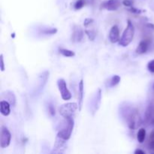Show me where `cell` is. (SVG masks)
Instances as JSON below:
<instances>
[{
	"label": "cell",
	"mask_w": 154,
	"mask_h": 154,
	"mask_svg": "<svg viewBox=\"0 0 154 154\" xmlns=\"http://www.w3.org/2000/svg\"><path fill=\"white\" fill-rule=\"evenodd\" d=\"M123 117L126 120L127 125L130 129H135L138 120H139V117L138 115V111L134 108L129 106H125L122 110Z\"/></svg>",
	"instance_id": "6da1fadb"
},
{
	"label": "cell",
	"mask_w": 154,
	"mask_h": 154,
	"mask_svg": "<svg viewBox=\"0 0 154 154\" xmlns=\"http://www.w3.org/2000/svg\"><path fill=\"white\" fill-rule=\"evenodd\" d=\"M135 35V27L130 20H128L127 26L125 29L121 38L119 41V45L122 47H127L132 42Z\"/></svg>",
	"instance_id": "7a4b0ae2"
},
{
	"label": "cell",
	"mask_w": 154,
	"mask_h": 154,
	"mask_svg": "<svg viewBox=\"0 0 154 154\" xmlns=\"http://www.w3.org/2000/svg\"><path fill=\"white\" fill-rule=\"evenodd\" d=\"M63 123H64V125L63 126V127L58 131L57 136L68 141L71 138V135L73 132L74 126H75V120H74V118L65 119V121L63 122Z\"/></svg>",
	"instance_id": "3957f363"
},
{
	"label": "cell",
	"mask_w": 154,
	"mask_h": 154,
	"mask_svg": "<svg viewBox=\"0 0 154 154\" xmlns=\"http://www.w3.org/2000/svg\"><path fill=\"white\" fill-rule=\"evenodd\" d=\"M78 109V104L75 102H69L62 105L59 108V113L64 119L74 118Z\"/></svg>",
	"instance_id": "277c9868"
},
{
	"label": "cell",
	"mask_w": 154,
	"mask_h": 154,
	"mask_svg": "<svg viewBox=\"0 0 154 154\" xmlns=\"http://www.w3.org/2000/svg\"><path fill=\"white\" fill-rule=\"evenodd\" d=\"M101 102H102V90L101 89H98L97 91L93 95V98L90 100V111L93 115H94L98 110L99 109L101 105Z\"/></svg>",
	"instance_id": "5b68a950"
},
{
	"label": "cell",
	"mask_w": 154,
	"mask_h": 154,
	"mask_svg": "<svg viewBox=\"0 0 154 154\" xmlns=\"http://www.w3.org/2000/svg\"><path fill=\"white\" fill-rule=\"evenodd\" d=\"M95 20L92 18H87V19L84 20V26L85 27V29L84 32L87 34V35L88 36L89 39L90 41H94L95 38L96 37V31L95 29V27L93 26V25L94 24Z\"/></svg>",
	"instance_id": "8992f818"
},
{
	"label": "cell",
	"mask_w": 154,
	"mask_h": 154,
	"mask_svg": "<svg viewBox=\"0 0 154 154\" xmlns=\"http://www.w3.org/2000/svg\"><path fill=\"white\" fill-rule=\"evenodd\" d=\"M57 87L60 91L61 97L63 100L68 101L72 99V93L68 89L67 84L63 78H60L57 80Z\"/></svg>",
	"instance_id": "52a82bcc"
},
{
	"label": "cell",
	"mask_w": 154,
	"mask_h": 154,
	"mask_svg": "<svg viewBox=\"0 0 154 154\" xmlns=\"http://www.w3.org/2000/svg\"><path fill=\"white\" fill-rule=\"evenodd\" d=\"M11 140V134L5 126H2L1 134H0V147L2 148H6L10 145Z\"/></svg>",
	"instance_id": "ba28073f"
},
{
	"label": "cell",
	"mask_w": 154,
	"mask_h": 154,
	"mask_svg": "<svg viewBox=\"0 0 154 154\" xmlns=\"http://www.w3.org/2000/svg\"><path fill=\"white\" fill-rule=\"evenodd\" d=\"M84 29L82 27L79 25H74L73 28H72V33L71 35V40L72 42H75V43H78L81 42L84 38Z\"/></svg>",
	"instance_id": "9c48e42d"
},
{
	"label": "cell",
	"mask_w": 154,
	"mask_h": 154,
	"mask_svg": "<svg viewBox=\"0 0 154 154\" xmlns=\"http://www.w3.org/2000/svg\"><path fill=\"white\" fill-rule=\"evenodd\" d=\"M120 5L121 3L120 0H106L101 4V8L105 9L110 11H117L120 7Z\"/></svg>",
	"instance_id": "30bf717a"
},
{
	"label": "cell",
	"mask_w": 154,
	"mask_h": 154,
	"mask_svg": "<svg viewBox=\"0 0 154 154\" xmlns=\"http://www.w3.org/2000/svg\"><path fill=\"white\" fill-rule=\"evenodd\" d=\"M66 140L63 139L57 135L55 143H54V149L51 153H62L64 152L66 148Z\"/></svg>",
	"instance_id": "8fae6325"
},
{
	"label": "cell",
	"mask_w": 154,
	"mask_h": 154,
	"mask_svg": "<svg viewBox=\"0 0 154 154\" xmlns=\"http://www.w3.org/2000/svg\"><path fill=\"white\" fill-rule=\"evenodd\" d=\"M150 44H151V38H145L144 39H143L142 41L140 42L138 47H137L136 50H135L136 54L141 55V54H144L145 53H147V51L149 50V48H150Z\"/></svg>",
	"instance_id": "7c38bea8"
},
{
	"label": "cell",
	"mask_w": 154,
	"mask_h": 154,
	"mask_svg": "<svg viewBox=\"0 0 154 154\" xmlns=\"http://www.w3.org/2000/svg\"><path fill=\"white\" fill-rule=\"evenodd\" d=\"M50 72L49 71H45L43 73H42L39 76V81H38V86L36 90V93H40L42 90H43L44 87H45L48 81V78H49Z\"/></svg>",
	"instance_id": "4fadbf2b"
},
{
	"label": "cell",
	"mask_w": 154,
	"mask_h": 154,
	"mask_svg": "<svg viewBox=\"0 0 154 154\" xmlns=\"http://www.w3.org/2000/svg\"><path fill=\"white\" fill-rule=\"evenodd\" d=\"M109 40L111 43H116L120 41V29L117 25L111 27L109 32Z\"/></svg>",
	"instance_id": "5bb4252c"
},
{
	"label": "cell",
	"mask_w": 154,
	"mask_h": 154,
	"mask_svg": "<svg viewBox=\"0 0 154 154\" xmlns=\"http://www.w3.org/2000/svg\"><path fill=\"white\" fill-rule=\"evenodd\" d=\"M78 90H79V95H78V110L81 111L83 106V102H84V81L81 79L78 84Z\"/></svg>",
	"instance_id": "9a60e30c"
},
{
	"label": "cell",
	"mask_w": 154,
	"mask_h": 154,
	"mask_svg": "<svg viewBox=\"0 0 154 154\" xmlns=\"http://www.w3.org/2000/svg\"><path fill=\"white\" fill-rule=\"evenodd\" d=\"M2 97L4 98L5 100L8 101L9 103L11 104V105L13 107H14L16 105V96H15L14 93L12 91L10 90H7V91H5L2 93Z\"/></svg>",
	"instance_id": "2e32d148"
},
{
	"label": "cell",
	"mask_w": 154,
	"mask_h": 154,
	"mask_svg": "<svg viewBox=\"0 0 154 154\" xmlns=\"http://www.w3.org/2000/svg\"><path fill=\"white\" fill-rule=\"evenodd\" d=\"M0 112L5 117H7L11 113V104L8 101L2 100L0 102Z\"/></svg>",
	"instance_id": "e0dca14e"
},
{
	"label": "cell",
	"mask_w": 154,
	"mask_h": 154,
	"mask_svg": "<svg viewBox=\"0 0 154 154\" xmlns=\"http://www.w3.org/2000/svg\"><path fill=\"white\" fill-rule=\"evenodd\" d=\"M146 138V130L144 128H141L137 133V140L140 144H142Z\"/></svg>",
	"instance_id": "ac0fdd59"
},
{
	"label": "cell",
	"mask_w": 154,
	"mask_h": 154,
	"mask_svg": "<svg viewBox=\"0 0 154 154\" xmlns=\"http://www.w3.org/2000/svg\"><path fill=\"white\" fill-rule=\"evenodd\" d=\"M59 52H60V54H61L62 55L66 57H73L75 55L74 51L68 49H65V48H60L59 49Z\"/></svg>",
	"instance_id": "d6986e66"
},
{
	"label": "cell",
	"mask_w": 154,
	"mask_h": 154,
	"mask_svg": "<svg viewBox=\"0 0 154 154\" xmlns=\"http://www.w3.org/2000/svg\"><path fill=\"white\" fill-rule=\"evenodd\" d=\"M120 80H121V78H120V77L119 76V75H114V76L110 79L109 87H115V86H117V84H119V83L120 82Z\"/></svg>",
	"instance_id": "ffe728a7"
},
{
	"label": "cell",
	"mask_w": 154,
	"mask_h": 154,
	"mask_svg": "<svg viewBox=\"0 0 154 154\" xmlns=\"http://www.w3.org/2000/svg\"><path fill=\"white\" fill-rule=\"evenodd\" d=\"M85 0H77L76 2L74 5V8L75 10H80L85 5Z\"/></svg>",
	"instance_id": "44dd1931"
},
{
	"label": "cell",
	"mask_w": 154,
	"mask_h": 154,
	"mask_svg": "<svg viewBox=\"0 0 154 154\" xmlns=\"http://www.w3.org/2000/svg\"><path fill=\"white\" fill-rule=\"evenodd\" d=\"M42 32L45 35H54L57 32V28H51V29H46L44 30Z\"/></svg>",
	"instance_id": "7402d4cb"
},
{
	"label": "cell",
	"mask_w": 154,
	"mask_h": 154,
	"mask_svg": "<svg viewBox=\"0 0 154 154\" xmlns=\"http://www.w3.org/2000/svg\"><path fill=\"white\" fill-rule=\"evenodd\" d=\"M48 112L49 114H51V116H54L56 114V111H55V107L54 106L52 103H49L48 105Z\"/></svg>",
	"instance_id": "603a6c76"
},
{
	"label": "cell",
	"mask_w": 154,
	"mask_h": 154,
	"mask_svg": "<svg viewBox=\"0 0 154 154\" xmlns=\"http://www.w3.org/2000/svg\"><path fill=\"white\" fill-rule=\"evenodd\" d=\"M129 11H130L131 13H133V14H139L142 13L143 11L140 10V9L136 8H134V7H130L129 9H128Z\"/></svg>",
	"instance_id": "cb8c5ba5"
},
{
	"label": "cell",
	"mask_w": 154,
	"mask_h": 154,
	"mask_svg": "<svg viewBox=\"0 0 154 154\" xmlns=\"http://www.w3.org/2000/svg\"><path fill=\"white\" fill-rule=\"evenodd\" d=\"M147 69L151 73H154V60L149 62L147 64Z\"/></svg>",
	"instance_id": "d4e9b609"
},
{
	"label": "cell",
	"mask_w": 154,
	"mask_h": 154,
	"mask_svg": "<svg viewBox=\"0 0 154 154\" xmlns=\"http://www.w3.org/2000/svg\"><path fill=\"white\" fill-rule=\"evenodd\" d=\"M132 4H133V2L132 0H123V5L126 6V7H132Z\"/></svg>",
	"instance_id": "484cf974"
},
{
	"label": "cell",
	"mask_w": 154,
	"mask_h": 154,
	"mask_svg": "<svg viewBox=\"0 0 154 154\" xmlns=\"http://www.w3.org/2000/svg\"><path fill=\"white\" fill-rule=\"evenodd\" d=\"M0 60H1V71L4 72L5 71V63H4V58H3V55L1 54L0 56Z\"/></svg>",
	"instance_id": "4316f807"
},
{
	"label": "cell",
	"mask_w": 154,
	"mask_h": 154,
	"mask_svg": "<svg viewBox=\"0 0 154 154\" xmlns=\"http://www.w3.org/2000/svg\"><path fill=\"white\" fill-rule=\"evenodd\" d=\"M148 147H149V149H150V150L154 151V140H150V142H149Z\"/></svg>",
	"instance_id": "83f0119b"
},
{
	"label": "cell",
	"mask_w": 154,
	"mask_h": 154,
	"mask_svg": "<svg viewBox=\"0 0 154 154\" xmlns=\"http://www.w3.org/2000/svg\"><path fill=\"white\" fill-rule=\"evenodd\" d=\"M135 154H145V152L141 149H137V150H135Z\"/></svg>",
	"instance_id": "f1b7e54d"
},
{
	"label": "cell",
	"mask_w": 154,
	"mask_h": 154,
	"mask_svg": "<svg viewBox=\"0 0 154 154\" xmlns=\"http://www.w3.org/2000/svg\"><path fill=\"white\" fill-rule=\"evenodd\" d=\"M150 140H154V130L152 131L150 135Z\"/></svg>",
	"instance_id": "f546056e"
},
{
	"label": "cell",
	"mask_w": 154,
	"mask_h": 154,
	"mask_svg": "<svg viewBox=\"0 0 154 154\" xmlns=\"http://www.w3.org/2000/svg\"><path fill=\"white\" fill-rule=\"evenodd\" d=\"M15 33H13V35H11V37L12 38H14V35H15Z\"/></svg>",
	"instance_id": "4dcf8cb0"
}]
</instances>
